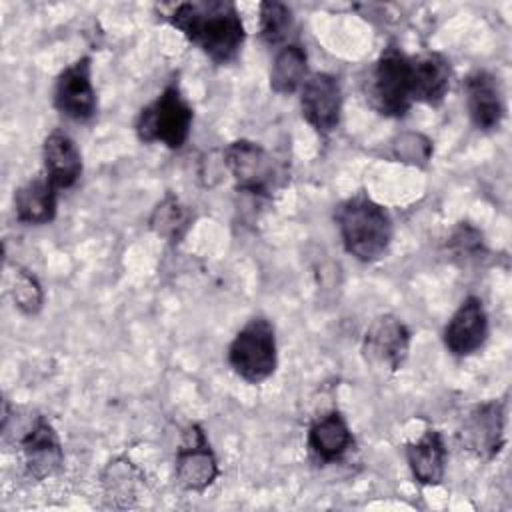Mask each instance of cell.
Wrapping results in <instances>:
<instances>
[{"label": "cell", "mask_w": 512, "mask_h": 512, "mask_svg": "<svg viewBox=\"0 0 512 512\" xmlns=\"http://www.w3.org/2000/svg\"><path fill=\"white\" fill-rule=\"evenodd\" d=\"M308 446L322 462L340 460L352 446V432L346 418L336 410L316 418L308 430Z\"/></svg>", "instance_id": "obj_18"}, {"label": "cell", "mask_w": 512, "mask_h": 512, "mask_svg": "<svg viewBox=\"0 0 512 512\" xmlns=\"http://www.w3.org/2000/svg\"><path fill=\"white\" fill-rule=\"evenodd\" d=\"M54 106L70 120L86 122L96 114V92L92 86V60L78 58L56 78Z\"/></svg>", "instance_id": "obj_8"}, {"label": "cell", "mask_w": 512, "mask_h": 512, "mask_svg": "<svg viewBox=\"0 0 512 512\" xmlns=\"http://www.w3.org/2000/svg\"><path fill=\"white\" fill-rule=\"evenodd\" d=\"M410 338L408 326L398 316L382 314L368 326L362 350L372 366L396 372L408 358Z\"/></svg>", "instance_id": "obj_7"}, {"label": "cell", "mask_w": 512, "mask_h": 512, "mask_svg": "<svg viewBox=\"0 0 512 512\" xmlns=\"http://www.w3.org/2000/svg\"><path fill=\"white\" fill-rule=\"evenodd\" d=\"M396 156L406 162H426L430 158V142L420 134H404L396 144Z\"/></svg>", "instance_id": "obj_25"}, {"label": "cell", "mask_w": 512, "mask_h": 512, "mask_svg": "<svg viewBox=\"0 0 512 512\" xmlns=\"http://www.w3.org/2000/svg\"><path fill=\"white\" fill-rule=\"evenodd\" d=\"M450 246L456 256L474 258L478 252H482V236L478 234V230H474L470 226H460L454 232Z\"/></svg>", "instance_id": "obj_26"}, {"label": "cell", "mask_w": 512, "mask_h": 512, "mask_svg": "<svg viewBox=\"0 0 512 512\" xmlns=\"http://www.w3.org/2000/svg\"><path fill=\"white\" fill-rule=\"evenodd\" d=\"M194 112L176 84H168L162 94L144 106L136 118V134L140 142H160L170 150H180L192 128Z\"/></svg>", "instance_id": "obj_4"}, {"label": "cell", "mask_w": 512, "mask_h": 512, "mask_svg": "<svg viewBox=\"0 0 512 512\" xmlns=\"http://www.w3.org/2000/svg\"><path fill=\"white\" fill-rule=\"evenodd\" d=\"M42 158L44 176L56 190L72 188L78 182L82 174V156L68 134L60 130L50 132L42 144Z\"/></svg>", "instance_id": "obj_15"}, {"label": "cell", "mask_w": 512, "mask_h": 512, "mask_svg": "<svg viewBox=\"0 0 512 512\" xmlns=\"http://www.w3.org/2000/svg\"><path fill=\"white\" fill-rule=\"evenodd\" d=\"M308 78V56L298 42H286L274 56L270 68V88L276 94H292Z\"/></svg>", "instance_id": "obj_20"}, {"label": "cell", "mask_w": 512, "mask_h": 512, "mask_svg": "<svg viewBox=\"0 0 512 512\" xmlns=\"http://www.w3.org/2000/svg\"><path fill=\"white\" fill-rule=\"evenodd\" d=\"M12 294H14L16 306L26 314H36L42 308V300H44L42 288L34 278V274H30L28 270H20L16 274V284Z\"/></svg>", "instance_id": "obj_24"}, {"label": "cell", "mask_w": 512, "mask_h": 512, "mask_svg": "<svg viewBox=\"0 0 512 512\" xmlns=\"http://www.w3.org/2000/svg\"><path fill=\"white\" fill-rule=\"evenodd\" d=\"M294 28L292 10L284 2L266 0L260 4V36L266 44H284Z\"/></svg>", "instance_id": "obj_21"}, {"label": "cell", "mask_w": 512, "mask_h": 512, "mask_svg": "<svg viewBox=\"0 0 512 512\" xmlns=\"http://www.w3.org/2000/svg\"><path fill=\"white\" fill-rule=\"evenodd\" d=\"M58 190L46 176L30 178L14 194L16 220L22 224H48L56 216Z\"/></svg>", "instance_id": "obj_17"}, {"label": "cell", "mask_w": 512, "mask_h": 512, "mask_svg": "<svg viewBox=\"0 0 512 512\" xmlns=\"http://www.w3.org/2000/svg\"><path fill=\"white\" fill-rule=\"evenodd\" d=\"M228 362L250 384L270 378L278 364L274 326L262 316L248 320L228 346Z\"/></svg>", "instance_id": "obj_5"}, {"label": "cell", "mask_w": 512, "mask_h": 512, "mask_svg": "<svg viewBox=\"0 0 512 512\" xmlns=\"http://www.w3.org/2000/svg\"><path fill=\"white\" fill-rule=\"evenodd\" d=\"M342 244L360 262L382 258L392 240V218L384 206L364 194L340 202L334 210Z\"/></svg>", "instance_id": "obj_2"}, {"label": "cell", "mask_w": 512, "mask_h": 512, "mask_svg": "<svg viewBox=\"0 0 512 512\" xmlns=\"http://www.w3.org/2000/svg\"><path fill=\"white\" fill-rule=\"evenodd\" d=\"M300 108L304 120L320 134H330L340 124L342 88L328 72L308 74L300 88Z\"/></svg>", "instance_id": "obj_9"}, {"label": "cell", "mask_w": 512, "mask_h": 512, "mask_svg": "<svg viewBox=\"0 0 512 512\" xmlns=\"http://www.w3.org/2000/svg\"><path fill=\"white\" fill-rule=\"evenodd\" d=\"M166 20L216 64L234 62L246 38L238 8L226 0L182 2Z\"/></svg>", "instance_id": "obj_1"}, {"label": "cell", "mask_w": 512, "mask_h": 512, "mask_svg": "<svg viewBox=\"0 0 512 512\" xmlns=\"http://www.w3.org/2000/svg\"><path fill=\"white\" fill-rule=\"evenodd\" d=\"M460 440L466 450L480 458H494L504 446V408L492 400L478 404L466 416L460 428Z\"/></svg>", "instance_id": "obj_14"}, {"label": "cell", "mask_w": 512, "mask_h": 512, "mask_svg": "<svg viewBox=\"0 0 512 512\" xmlns=\"http://www.w3.org/2000/svg\"><path fill=\"white\" fill-rule=\"evenodd\" d=\"M444 346L454 356H470L488 338V314L478 296H468L456 308L444 328Z\"/></svg>", "instance_id": "obj_11"}, {"label": "cell", "mask_w": 512, "mask_h": 512, "mask_svg": "<svg viewBox=\"0 0 512 512\" xmlns=\"http://www.w3.org/2000/svg\"><path fill=\"white\" fill-rule=\"evenodd\" d=\"M218 476L216 456L198 424L188 426L184 442L176 452V480L184 490L202 492Z\"/></svg>", "instance_id": "obj_10"}, {"label": "cell", "mask_w": 512, "mask_h": 512, "mask_svg": "<svg viewBox=\"0 0 512 512\" xmlns=\"http://www.w3.org/2000/svg\"><path fill=\"white\" fill-rule=\"evenodd\" d=\"M224 164L242 192L266 196L276 184L274 158L256 142H230L224 150Z\"/></svg>", "instance_id": "obj_6"}, {"label": "cell", "mask_w": 512, "mask_h": 512, "mask_svg": "<svg viewBox=\"0 0 512 512\" xmlns=\"http://www.w3.org/2000/svg\"><path fill=\"white\" fill-rule=\"evenodd\" d=\"M452 68L438 52L412 56V98L428 106H438L450 90Z\"/></svg>", "instance_id": "obj_16"}, {"label": "cell", "mask_w": 512, "mask_h": 512, "mask_svg": "<svg viewBox=\"0 0 512 512\" xmlns=\"http://www.w3.org/2000/svg\"><path fill=\"white\" fill-rule=\"evenodd\" d=\"M20 450L24 456L26 474L32 480H44L48 476H54L64 464V450L58 432L42 416H38L20 438Z\"/></svg>", "instance_id": "obj_12"}, {"label": "cell", "mask_w": 512, "mask_h": 512, "mask_svg": "<svg viewBox=\"0 0 512 512\" xmlns=\"http://www.w3.org/2000/svg\"><path fill=\"white\" fill-rule=\"evenodd\" d=\"M140 480H142L140 472L132 466V462L124 458L110 462L102 476V484L108 498H112L114 502H122V506H126L128 500L136 496V488Z\"/></svg>", "instance_id": "obj_23"}, {"label": "cell", "mask_w": 512, "mask_h": 512, "mask_svg": "<svg viewBox=\"0 0 512 512\" xmlns=\"http://www.w3.org/2000/svg\"><path fill=\"white\" fill-rule=\"evenodd\" d=\"M366 94L370 104L384 116L400 118L412 104V56L390 44L382 50L368 74Z\"/></svg>", "instance_id": "obj_3"}, {"label": "cell", "mask_w": 512, "mask_h": 512, "mask_svg": "<svg viewBox=\"0 0 512 512\" xmlns=\"http://www.w3.org/2000/svg\"><path fill=\"white\" fill-rule=\"evenodd\" d=\"M190 226V214L188 210L180 204L178 198H174L172 194H168L152 212L150 218V228L168 240H178L186 228Z\"/></svg>", "instance_id": "obj_22"}, {"label": "cell", "mask_w": 512, "mask_h": 512, "mask_svg": "<svg viewBox=\"0 0 512 512\" xmlns=\"http://www.w3.org/2000/svg\"><path fill=\"white\" fill-rule=\"evenodd\" d=\"M406 460L412 470V476L424 484H440L446 470V446L438 430H426V434L406 444Z\"/></svg>", "instance_id": "obj_19"}, {"label": "cell", "mask_w": 512, "mask_h": 512, "mask_svg": "<svg viewBox=\"0 0 512 512\" xmlns=\"http://www.w3.org/2000/svg\"><path fill=\"white\" fill-rule=\"evenodd\" d=\"M462 86L472 124L484 132L496 130L506 114L498 78L488 70H472Z\"/></svg>", "instance_id": "obj_13"}]
</instances>
